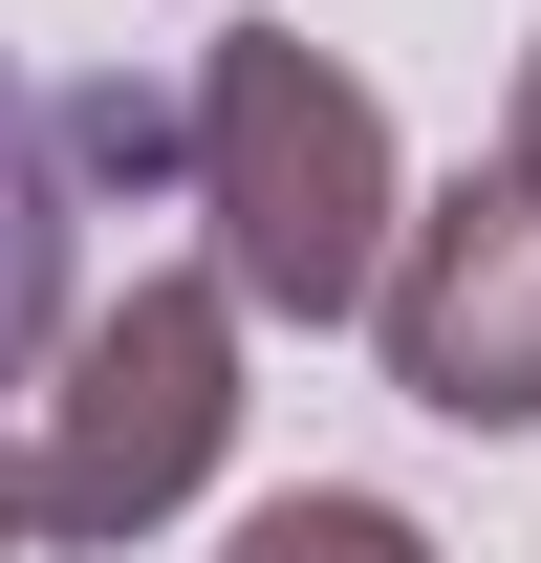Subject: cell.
Listing matches in <instances>:
<instances>
[{"label":"cell","instance_id":"1","mask_svg":"<svg viewBox=\"0 0 541 563\" xmlns=\"http://www.w3.org/2000/svg\"><path fill=\"white\" fill-rule=\"evenodd\" d=\"M174 87H196V261L239 282V325H368L411 239L368 66H325L303 22H217Z\"/></svg>","mask_w":541,"mask_h":563},{"label":"cell","instance_id":"2","mask_svg":"<svg viewBox=\"0 0 541 563\" xmlns=\"http://www.w3.org/2000/svg\"><path fill=\"white\" fill-rule=\"evenodd\" d=\"M217 455H239V282L217 261H131L22 368V520L44 542H152Z\"/></svg>","mask_w":541,"mask_h":563},{"label":"cell","instance_id":"3","mask_svg":"<svg viewBox=\"0 0 541 563\" xmlns=\"http://www.w3.org/2000/svg\"><path fill=\"white\" fill-rule=\"evenodd\" d=\"M368 347H390L411 412H455V433H541V174H520V152H498V174H455V196H411Z\"/></svg>","mask_w":541,"mask_h":563},{"label":"cell","instance_id":"4","mask_svg":"<svg viewBox=\"0 0 541 563\" xmlns=\"http://www.w3.org/2000/svg\"><path fill=\"white\" fill-rule=\"evenodd\" d=\"M66 131H44V87H22V66H0V368H44V347H66V325H87V303H66ZM0 412H22V390H0Z\"/></svg>","mask_w":541,"mask_h":563},{"label":"cell","instance_id":"5","mask_svg":"<svg viewBox=\"0 0 541 563\" xmlns=\"http://www.w3.org/2000/svg\"><path fill=\"white\" fill-rule=\"evenodd\" d=\"M217 563H433V520H390V498H346V477H303V498H261Z\"/></svg>","mask_w":541,"mask_h":563},{"label":"cell","instance_id":"6","mask_svg":"<svg viewBox=\"0 0 541 563\" xmlns=\"http://www.w3.org/2000/svg\"><path fill=\"white\" fill-rule=\"evenodd\" d=\"M22 542H44V520H22V412H0V563H22Z\"/></svg>","mask_w":541,"mask_h":563},{"label":"cell","instance_id":"7","mask_svg":"<svg viewBox=\"0 0 541 563\" xmlns=\"http://www.w3.org/2000/svg\"><path fill=\"white\" fill-rule=\"evenodd\" d=\"M520 174H541V44H520Z\"/></svg>","mask_w":541,"mask_h":563}]
</instances>
